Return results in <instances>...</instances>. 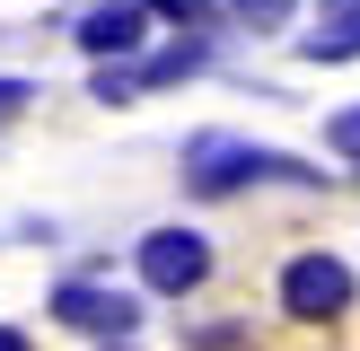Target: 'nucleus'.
Masks as SVG:
<instances>
[{"mask_svg": "<svg viewBox=\"0 0 360 351\" xmlns=\"http://www.w3.org/2000/svg\"><path fill=\"white\" fill-rule=\"evenodd\" d=\"M246 185H326V176L299 167L290 150H264V140H238V132L185 140V193H246Z\"/></svg>", "mask_w": 360, "mask_h": 351, "instance_id": "obj_1", "label": "nucleus"}, {"mask_svg": "<svg viewBox=\"0 0 360 351\" xmlns=\"http://www.w3.org/2000/svg\"><path fill=\"white\" fill-rule=\"evenodd\" d=\"M352 263L343 255H290L281 263V307L308 316V325H334V316H352Z\"/></svg>", "mask_w": 360, "mask_h": 351, "instance_id": "obj_2", "label": "nucleus"}, {"mask_svg": "<svg viewBox=\"0 0 360 351\" xmlns=\"http://www.w3.org/2000/svg\"><path fill=\"white\" fill-rule=\"evenodd\" d=\"M141 281H150L158 298H185L211 281V237L202 228H150L141 237Z\"/></svg>", "mask_w": 360, "mask_h": 351, "instance_id": "obj_3", "label": "nucleus"}, {"mask_svg": "<svg viewBox=\"0 0 360 351\" xmlns=\"http://www.w3.org/2000/svg\"><path fill=\"white\" fill-rule=\"evenodd\" d=\"M53 316H62L70 333H97V343H123V333L141 325V307L115 281H62V290H53Z\"/></svg>", "mask_w": 360, "mask_h": 351, "instance_id": "obj_4", "label": "nucleus"}, {"mask_svg": "<svg viewBox=\"0 0 360 351\" xmlns=\"http://www.w3.org/2000/svg\"><path fill=\"white\" fill-rule=\"evenodd\" d=\"M70 35H79V53H88L97 70H105V62H141V44H150V9H141V0H97Z\"/></svg>", "mask_w": 360, "mask_h": 351, "instance_id": "obj_5", "label": "nucleus"}, {"mask_svg": "<svg viewBox=\"0 0 360 351\" xmlns=\"http://www.w3.org/2000/svg\"><path fill=\"white\" fill-rule=\"evenodd\" d=\"M229 18H238V27H255V35H281L299 18V0H229Z\"/></svg>", "mask_w": 360, "mask_h": 351, "instance_id": "obj_6", "label": "nucleus"}, {"mask_svg": "<svg viewBox=\"0 0 360 351\" xmlns=\"http://www.w3.org/2000/svg\"><path fill=\"white\" fill-rule=\"evenodd\" d=\"M299 53L308 62H360V27H316V35H299Z\"/></svg>", "mask_w": 360, "mask_h": 351, "instance_id": "obj_7", "label": "nucleus"}, {"mask_svg": "<svg viewBox=\"0 0 360 351\" xmlns=\"http://www.w3.org/2000/svg\"><path fill=\"white\" fill-rule=\"evenodd\" d=\"M326 140H334L343 158H360V105H352V114H334V123H326Z\"/></svg>", "mask_w": 360, "mask_h": 351, "instance_id": "obj_8", "label": "nucleus"}, {"mask_svg": "<svg viewBox=\"0 0 360 351\" xmlns=\"http://www.w3.org/2000/svg\"><path fill=\"white\" fill-rule=\"evenodd\" d=\"M158 9H167V18H185V27H193V18H211L220 0H158Z\"/></svg>", "mask_w": 360, "mask_h": 351, "instance_id": "obj_9", "label": "nucleus"}, {"mask_svg": "<svg viewBox=\"0 0 360 351\" xmlns=\"http://www.w3.org/2000/svg\"><path fill=\"white\" fill-rule=\"evenodd\" d=\"M27 97H35V88H27V79H0V123H9V114H18V105H27Z\"/></svg>", "mask_w": 360, "mask_h": 351, "instance_id": "obj_10", "label": "nucleus"}, {"mask_svg": "<svg viewBox=\"0 0 360 351\" xmlns=\"http://www.w3.org/2000/svg\"><path fill=\"white\" fill-rule=\"evenodd\" d=\"M326 27H360V0H326Z\"/></svg>", "mask_w": 360, "mask_h": 351, "instance_id": "obj_11", "label": "nucleus"}, {"mask_svg": "<svg viewBox=\"0 0 360 351\" xmlns=\"http://www.w3.org/2000/svg\"><path fill=\"white\" fill-rule=\"evenodd\" d=\"M0 351H35V343H27V333H18V325H0Z\"/></svg>", "mask_w": 360, "mask_h": 351, "instance_id": "obj_12", "label": "nucleus"}, {"mask_svg": "<svg viewBox=\"0 0 360 351\" xmlns=\"http://www.w3.org/2000/svg\"><path fill=\"white\" fill-rule=\"evenodd\" d=\"M105 351H132V343H105Z\"/></svg>", "mask_w": 360, "mask_h": 351, "instance_id": "obj_13", "label": "nucleus"}, {"mask_svg": "<svg viewBox=\"0 0 360 351\" xmlns=\"http://www.w3.org/2000/svg\"><path fill=\"white\" fill-rule=\"evenodd\" d=\"M88 9H97V0H88Z\"/></svg>", "mask_w": 360, "mask_h": 351, "instance_id": "obj_14", "label": "nucleus"}]
</instances>
